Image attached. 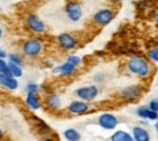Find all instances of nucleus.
I'll return each mask as SVG.
<instances>
[{"label": "nucleus", "mask_w": 158, "mask_h": 141, "mask_svg": "<svg viewBox=\"0 0 158 141\" xmlns=\"http://www.w3.org/2000/svg\"><path fill=\"white\" fill-rule=\"evenodd\" d=\"M127 68L129 73L138 76L141 78H146L151 74V66L148 61L145 60L143 57L140 56H133L127 62Z\"/></svg>", "instance_id": "f257e3e1"}, {"label": "nucleus", "mask_w": 158, "mask_h": 141, "mask_svg": "<svg viewBox=\"0 0 158 141\" xmlns=\"http://www.w3.org/2000/svg\"><path fill=\"white\" fill-rule=\"evenodd\" d=\"M80 64V57L77 55H71L67 57V60L64 63L60 64L57 67H54L51 69V72L54 74H60L62 77H72L76 71H77V67Z\"/></svg>", "instance_id": "f03ea898"}, {"label": "nucleus", "mask_w": 158, "mask_h": 141, "mask_svg": "<svg viewBox=\"0 0 158 141\" xmlns=\"http://www.w3.org/2000/svg\"><path fill=\"white\" fill-rule=\"evenodd\" d=\"M22 51L27 57H35L43 51V44L39 39H28L22 44Z\"/></svg>", "instance_id": "7ed1b4c3"}, {"label": "nucleus", "mask_w": 158, "mask_h": 141, "mask_svg": "<svg viewBox=\"0 0 158 141\" xmlns=\"http://www.w3.org/2000/svg\"><path fill=\"white\" fill-rule=\"evenodd\" d=\"M26 26H27V28L31 32L37 33V34H41V33H44L46 31L45 23L40 20L39 16H37L34 14L27 15V17H26Z\"/></svg>", "instance_id": "20e7f679"}, {"label": "nucleus", "mask_w": 158, "mask_h": 141, "mask_svg": "<svg viewBox=\"0 0 158 141\" xmlns=\"http://www.w3.org/2000/svg\"><path fill=\"white\" fill-rule=\"evenodd\" d=\"M76 96L79 97L80 100L84 101H94L98 95H99V89L96 85H86V86H81L78 88L76 91H74Z\"/></svg>", "instance_id": "39448f33"}, {"label": "nucleus", "mask_w": 158, "mask_h": 141, "mask_svg": "<svg viewBox=\"0 0 158 141\" xmlns=\"http://www.w3.org/2000/svg\"><path fill=\"white\" fill-rule=\"evenodd\" d=\"M64 12L68 20L72 22H78L83 17V9L77 1H68L64 5Z\"/></svg>", "instance_id": "423d86ee"}, {"label": "nucleus", "mask_w": 158, "mask_h": 141, "mask_svg": "<svg viewBox=\"0 0 158 141\" xmlns=\"http://www.w3.org/2000/svg\"><path fill=\"white\" fill-rule=\"evenodd\" d=\"M119 95L123 100L128 101V102H135L141 96V89L138 85H129V86L123 88L120 90Z\"/></svg>", "instance_id": "0eeeda50"}, {"label": "nucleus", "mask_w": 158, "mask_h": 141, "mask_svg": "<svg viewBox=\"0 0 158 141\" xmlns=\"http://www.w3.org/2000/svg\"><path fill=\"white\" fill-rule=\"evenodd\" d=\"M98 123L102 129L106 130H113L118 125V118L112 113H102L98 118Z\"/></svg>", "instance_id": "6e6552de"}, {"label": "nucleus", "mask_w": 158, "mask_h": 141, "mask_svg": "<svg viewBox=\"0 0 158 141\" xmlns=\"http://www.w3.org/2000/svg\"><path fill=\"white\" fill-rule=\"evenodd\" d=\"M113 19H114V12H113L112 10H110V9L99 10V11L94 15V17H93L94 22H95L98 26H107V24H110V23L112 22Z\"/></svg>", "instance_id": "1a4fd4ad"}, {"label": "nucleus", "mask_w": 158, "mask_h": 141, "mask_svg": "<svg viewBox=\"0 0 158 141\" xmlns=\"http://www.w3.org/2000/svg\"><path fill=\"white\" fill-rule=\"evenodd\" d=\"M57 43H59L60 48L64 51H69V50H73L74 48H77V44L78 41L77 39L71 35L69 33H61L57 37Z\"/></svg>", "instance_id": "9d476101"}, {"label": "nucleus", "mask_w": 158, "mask_h": 141, "mask_svg": "<svg viewBox=\"0 0 158 141\" xmlns=\"http://www.w3.org/2000/svg\"><path fill=\"white\" fill-rule=\"evenodd\" d=\"M68 112L71 114H76V116H79V114H84L89 111V103L88 101L84 100H76L72 101L68 107H67Z\"/></svg>", "instance_id": "9b49d317"}, {"label": "nucleus", "mask_w": 158, "mask_h": 141, "mask_svg": "<svg viewBox=\"0 0 158 141\" xmlns=\"http://www.w3.org/2000/svg\"><path fill=\"white\" fill-rule=\"evenodd\" d=\"M0 83L4 88H6L9 90H16L19 88V81H16V77H14V76L0 74Z\"/></svg>", "instance_id": "f8f14e48"}, {"label": "nucleus", "mask_w": 158, "mask_h": 141, "mask_svg": "<svg viewBox=\"0 0 158 141\" xmlns=\"http://www.w3.org/2000/svg\"><path fill=\"white\" fill-rule=\"evenodd\" d=\"M133 136L135 141H150L148 131L142 126H134L133 128Z\"/></svg>", "instance_id": "ddd939ff"}, {"label": "nucleus", "mask_w": 158, "mask_h": 141, "mask_svg": "<svg viewBox=\"0 0 158 141\" xmlns=\"http://www.w3.org/2000/svg\"><path fill=\"white\" fill-rule=\"evenodd\" d=\"M26 105L31 108V110H39L40 102L39 99L37 96V93H32V91H27V96H26Z\"/></svg>", "instance_id": "4468645a"}, {"label": "nucleus", "mask_w": 158, "mask_h": 141, "mask_svg": "<svg viewBox=\"0 0 158 141\" xmlns=\"http://www.w3.org/2000/svg\"><path fill=\"white\" fill-rule=\"evenodd\" d=\"M45 103L46 106L52 110V111H57L60 107H61V99L57 94H50L46 96L45 99Z\"/></svg>", "instance_id": "2eb2a0df"}, {"label": "nucleus", "mask_w": 158, "mask_h": 141, "mask_svg": "<svg viewBox=\"0 0 158 141\" xmlns=\"http://www.w3.org/2000/svg\"><path fill=\"white\" fill-rule=\"evenodd\" d=\"M33 123H34L35 130H37L39 134H43V135L45 136V135H48V134H50V133H51L50 126H49V125H48L44 121L39 119L38 117H33Z\"/></svg>", "instance_id": "dca6fc26"}, {"label": "nucleus", "mask_w": 158, "mask_h": 141, "mask_svg": "<svg viewBox=\"0 0 158 141\" xmlns=\"http://www.w3.org/2000/svg\"><path fill=\"white\" fill-rule=\"evenodd\" d=\"M63 138L67 141H79L81 139V135L77 129L74 128H68L63 131Z\"/></svg>", "instance_id": "f3484780"}, {"label": "nucleus", "mask_w": 158, "mask_h": 141, "mask_svg": "<svg viewBox=\"0 0 158 141\" xmlns=\"http://www.w3.org/2000/svg\"><path fill=\"white\" fill-rule=\"evenodd\" d=\"M110 139L112 141H133L134 140V136L130 135V134H128L124 130H117L114 134L111 135Z\"/></svg>", "instance_id": "a211bd4d"}, {"label": "nucleus", "mask_w": 158, "mask_h": 141, "mask_svg": "<svg viewBox=\"0 0 158 141\" xmlns=\"http://www.w3.org/2000/svg\"><path fill=\"white\" fill-rule=\"evenodd\" d=\"M9 66H10V71H11V74L16 78H20L23 74V71H22V66L17 64V63H14L11 61H9Z\"/></svg>", "instance_id": "6ab92c4d"}, {"label": "nucleus", "mask_w": 158, "mask_h": 141, "mask_svg": "<svg viewBox=\"0 0 158 141\" xmlns=\"http://www.w3.org/2000/svg\"><path fill=\"white\" fill-rule=\"evenodd\" d=\"M148 112H150V107L140 106L136 110V116L141 119H148Z\"/></svg>", "instance_id": "aec40b11"}, {"label": "nucleus", "mask_w": 158, "mask_h": 141, "mask_svg": "<svg viewBox=\"0 0 158 141\" xmlns=\"http://www.w3.org/2000/svg\"><path fill=\"white\" fill-rule=\"evenodd\" d=\"M0 74H5V76H12V74H11V71H10L9 62L6 63L5 59H1V60H0Z\"/></svg>", "instance_id": "412c9836"}, {"label": "nucleus", "mask_w": 158, "mask_h": 141, "mask_svg": "<svg viewBox=\"0 0 158 141\" xmlns=\"http://www.w3.org/2000/svg\"><path fill=\"white\" fill-rule=\"evenodd\" d=\"M7 57H9V61H11L14 63H17L20 66L23 64V60H22V57H21L19 54H10Z\"/></svg>", "instance_id": "4be33fe9"}, {"label": "nucleus", "mask_w": 158, "mask_h": 141, "mask_svg": "<svg viewBox=\"0 0 158 141\" xmlns=\"http://www.w3.org/2000/svg\"><path fill=\"white\" fill-rule=\"evenodd\" d=\"M148 57L155 62H158V48H153L152 50L148 51Z\"/></svg>", "instance_id": "5701e85b"}, {"label": "nucleus", "mask_w": 158, "mask_h": 141, "mask_svg": "<svg viewBox=\"0 0 158 141\" xmlns=\"http://www.w3.org/2000/svg\"><path fill=\"white\" fill-rule=\"evenodd\" d=\"M26 89H27V91L37 93V91H38V89H39V86H38V84H37V83H32V81H29V83L27 84Z\"/></svg>", "instance_id": "b1692460"}, {"label": "nucleus", "mask_w": 158, "mask_h": 141, "mask_svg": "<svg viewBox=\"0 0 158 141\" xmlns=\"http://www.w3.org/2000/svg\"><path fill=\"white\" fill-rule=\"evenodd\" d=\"M138 5H139V7H141V9H146V7H152V6H153V1H152V0H143V1L139 2Z\"/></svg>", "instance_id": "393cba45"}, {"label": "nucleus", "mask_w": 158, "mask_h": 141, "mask_svg": "<svg viewBox=\"0 0 158 141\" xmlns=\"http://www.w3.org/2000/svg\"><path fill=\"white\" fill-rule=\"evenodd\" d=\"M148 107L151 110L158 112V99H152V100L150 101V103H148Z\"/></svg>", "instance_id": "a878e982"}, {"label": "nucleus", "mask_w": 158, "mask_h": 141, "mask_svg": "<svg viewBox=\"0 0 158 141\" xmlns=\"http://www.w3.org/2000/svg\"><path fill=\"white\" fill-rule=\"evenodd\" d=\"M158 119V112L153 111L150 108V112H148V121H157Z\"/></svg>", "instance_id": "bb28decb"}, {"label": "nucleus", "mask_w": 158, "mask_h": 141, "mask_svg": "<svg viewBox=\"0 0 158 141\" xmlns=\"http://www.w3.org/2000/svg\"><path fill=\"white\" fill-rule=\"evenodd\" d=\"M152 17H153V20L158 23V7L153 10V12H152Z\"/></svg>", "instance_id": "cd10ccee"}, {"label": "nucleus", "mask_w": 158, "mask_h": 141, "mask_svg": "<svg viewBox=\"0 0 158 141\" xmlns=\"http://www.w3.org/2000/svg\"><path fill=\"white\" fill-rule=\"evenodd\" d=\"M7 55H6V52H5V50H0V57L1 59H5Z\"/></svg>", "instance_id": "c85d7f7f"}, {"label": "nucleus", "mask_w": 158, "mask_h": 141, "mask_svg": "<svg viewBox=\"0 0 158 141\" xmlns=\"http://www.w3.org/2000/svg\"><path fill=\"white\" fill-rule=\"evenodd\" d=\"M157 121H158V119H157ZM156 131L158 133V122L156 123Z\"/></svg>", "instance_id": "c756f323"}, {"label": "nucleus", "mask_w": 158, "mask_h": 141, "mask_svg": "<svg viewBox=\"0 0 158 141\" xmlns=\"http://www.w3.org/2000/svg\"><path fill=\"white\" fill-rule=\"evenodd\" d=\"M112 1H114V2H120V1H123V0H112Z\"/></svg>", "instance_id": "7c9ffc66"}]
</instances>
